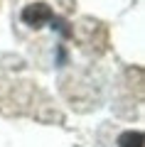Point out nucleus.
Wrapping results in <instances>:
<instances>
[{
  "mask_svg": "<svg viewBox=\"0 0 145 147\" xmlns=\"http://www.w3.org/2000/svg\"><path fill=\"white\" fill-rule=\"evenodd\" d=\"M22 22L30 27H42L47 25V22L54 17L52 7L47 5V3H32V5H25V10H22Z\"/></svg>",
  "mask_w": 145,
  "mask_h": 147,
  "instance_id": "f257e3e1",
  "label": "nucleus"
},
{
  "mask_svg": "<svg viewBox=\"0 0 145 147\" xmlns=\"http://www.w3.org/2000/svg\"><path fill=\"white\" fill-rule=\"evenodd\" d=\"M118 147H143V132L140 130H128L118 137Z\"/></svg>",
  "mask_w": 145,
  "mask_h": 147,
  "instance_id": "f03ea898",
  "label": "nucleus"
},
{
  "mask_svg": "<svg viewBox=\"0 0 145 147\" xmlns=\"http://www.w3.org/2000/svg\"><path fill=\"white\" fill-rule=\"evenodd\" d=\"M49 22H52V27H54V30H57L62 37H71V34H74V32H71V27L67 25V20H64V17H52Z\"/></svg>",
  "mask_w": 145,
  "mask_h": 147,
  "instance_id": "7ed1b4c3",
  "label": "nucleus"
}]
</instances>
